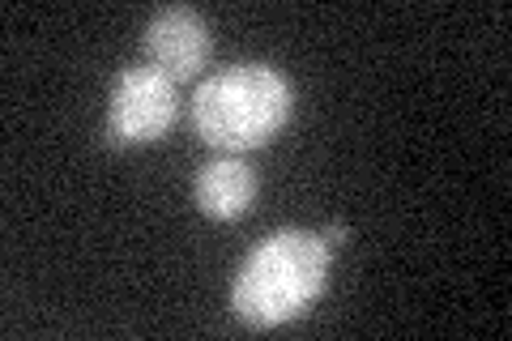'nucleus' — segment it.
Instances as JSON below:
<instances>
[{
    "instance_id": "nucleus-1",
    "label": "nucleus",
    "mask_w": 512,
    "mask_h": 341,
    "mask_svg": "<svg viewBox=\"0 0 512 341\" xmlns=\"http://www.w3.org/2000/svg\"><path fill=\"white\" fill-rule=\"evenodd\" d=\"M329 282V243L312 231H278L256 248L235 278L231 307L252 329L303 316Z\"/></svg>"
},
{
    "instance_id": "nucleus-2",
    "label": "nucleus",
    "mask_w": 512,
    "mask_h": 341,
    "mask_svg": "<svg viewBox=\"0 0 512 341\" xmlns=\"http://www.w3.org/2000/svg\"><path fill=\"white\" fill-rule=\"evenodd\" d=\"M295 90L269 64H235L222 69L192 94V128L205 145L222 154H244L269 145L291 120Z\"/></svg>"
},
{
    "instance_id": "nucleus-3",
    "label": "nucleus",
    "mask_w": 512,
    "mask_h": 341,
    "mask_svg": "<svg viewBox=\"0 0 512 341\" xmlns=\"http://www.w3.org/2000/svg\"><path fill=\"white\" fill-rule=\"evenodd\" d=\"M175 124V81L158 73L154 64L120 73L111 86L107 107V137L116 145H146L158 141Z\"/></svg>"
},
{
    "instance_id": "nucleus-4",
    "label": "nucleus",
    "mask_w": 512,
    "mask_h": 341,
    "mask_svg": "<svg viewBox=\"0 0 512 341\" xmlns=\"http://www.w3.org/2000/svg\"><path fill=\"white\" fill-rule=\"evenodd\" d=\"M146 52L158 73L171 81H184L205 69L210 60V26H205L192 9H163L146 26Z\"/></svg>"
},
{
    "instance_id": "nucleus-5",
    "label": "nucleus",
    "mask_w": 512,
    "mask_h": 341,
    "mask_svg": "<svg viewBox=\"0 0 512 341\" xmlns=\"http://www.w3.org/2000/svg\"><path fill=\"white\" fill-rule=\"evenodd\" d=\"M252 197H256V175L239 158H214L197 175V205L214 222H235L239 214H248Z\"/></svg>"
},
{
    "instance_id": "nucleus-6",
    "label": "nucleus",
    "mask_w": 512,
    "mask_h": 341,
    "mask_svg": "<svg viewBox=\"0 0 512 341\" xmlns=\"http://www.w3.org/2000/svg\"><path fill=\"white\" fill-rule=\"evenodd\" d=\"M346 235H350V231H346V226H342V222H333V226H329V231H325V243H346Z\"/></svg>"
}]
</instances>
